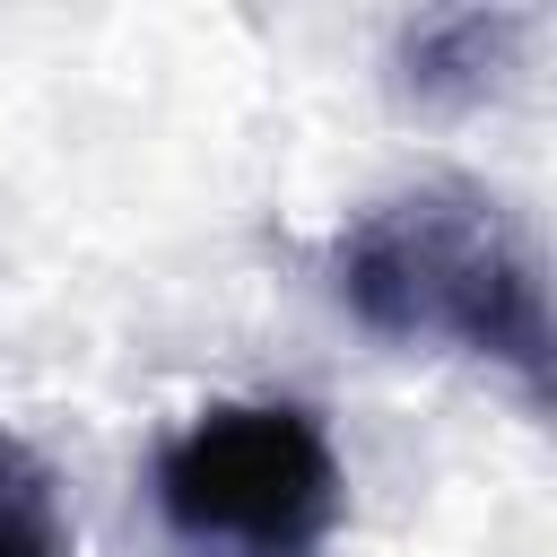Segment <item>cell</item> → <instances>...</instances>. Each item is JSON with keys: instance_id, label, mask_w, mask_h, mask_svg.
Returning a JSON list of instances; mask_svg holds the SVG:
<instances>
[{"instance_id": "obj_3", "label": "cell", "mask_w": 557, "mask_h": 557, "mask_svg": "<svg viewBox=\"0 0 557 557\" xmlns=\"http://www.w3.org/2000/svg\"><path fill=\"white\" fill-rule=\"evenodd\" d=\"M0 557H70V522L61 496L44 479V461L0 426Z\"/></svg>"}, {"instance_id": "obj_2", "label": "cell", "mask_w": 557, "mask_h": 557, "mask_svg": "<svg viewBox=\"0 0 557 557\" xmlns=\"http://www.w3.org/2000/svg\"><path fill=\"white\" fill-rule=\"evenodd\" d=\"M157 505L183 540L305 557L339 522V461L296 400H218L157 453Z\"/></svg>"}, {"instance_id": "obj_1", "label": "cell", "mask_w": 557, "mask_h": 557, "mask_svg": "<svg viewBox=\"0 0 557 557\" xmlns=\"http://www.w3.org/2000/svg\"><path fill=\"white\" fill-rule=\"evenodd\" d=\"M331 287L339 305L400 348H470L522 374V392L548 383V305H540V261L513 235V218L487 191L435 183L374 200L339 244H331Z\"/></svg>"}]
</instances>
